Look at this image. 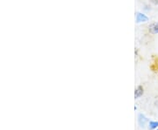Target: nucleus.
<instances>
[{
	"mask_svg": "<svg viewBox=\"0 0 158 130\" xmlns=\"http://www.w3.org/2000/svg\"><path fill=\"white\" fill-rule=\"evenodd\" d=\"M143 94H144V89H143L142 86H138L135 88V98L139 99L143 95Z\"/></svg>",
	"mask_w": 158,
	"mask_h": 130,
	"instance_id": "20e7f679",
	"label": "nucleus"
},
{
	"mask_svg": "<svg viewBox=\"0 0 158 130\" xmlns=\"http://www.w3.org/2000/svg\"><path fill=\"white\" fill-rule=\"evenodd\" d=\"M138 124L141 128H145V126L148 122L149 121L147 117L143 114V113H139L138 114Z\"/></svg>",
	"mask_w": 158,
	"mask_h": 130,
	"instance_id": "f03ea898",
	"label": "nucleus"
},
{
	"mask_svg": "<svg viewBox=\"0 0 158 130\" xmlns=\"http://www.w3.org/2000/svg\"><path fill=\"white\" fill-rule=\"evenodd\" d=\"M148 17L146 14L140 12V11H137L135 13V22L137 24H141V23H146L148 21Z\"/></svg>",
	"mask_w": 158,
	"mask_h": 130,
	"instance_id": "f257e3e1",
	"label": "nucleus"
},
{
	"mask_svg": "<svg viewBox=\"0 0 158 130\" xmlns=\"http://www.w3.org/2000/svg\"><path fill=\"white\" fill-rule=\"evenodd\" d=\"M158 128V121L156 120H150L148 121V129L155 130Z\"/></svg>",
	"mask_w": 158,
	"mask_h": 130,
	"instance_id": "39448f33",
	"label": "nucleus"
},
{
	"mask_svg": "<svg viewBox=\"0 0 158 130\" xmlns=\"http://www.w3.org/2000/svg\"><path fill=\"white\" fill-rule=\"evenodd\" d=\"M156 130H158V128H157V129H156Z\"/></svg>",
	"mask_w": 158,
	"mask_h": 130,
	"instance_id": "0eeeda50",
	"label": "nucleus"
},
{
	"mask_svg": "<svg viewBox=\"0 0 158 130\" xmlns=\"http://www.w3.org/2000/svg\"><path fill=\"white\" fill-rule=\"evenodd\" d=\"M148 32L153 35L158 34V22L151 23L148 25Z\"/></svg>",
	"mask_w": 158,
	"mask_h": 130,
	"instance_id": "7ed1b4c3",
	"label": "nucleus"
},
{
	"mask_svg": "<svg viewBox=\"0 0 158 130\" xmlns=\"http://www.w3.org/2000/svg\"><path fill=\"white\" fill-rule=\"evenodd\" d=\"M151 2L155 6H158V0H151Z\"/></svg>",
	"mask_w": 158,
	"mask_h": 130,
	"instance_id": "423d86ee",
	"label": "nucleus"
}]
</instances>
